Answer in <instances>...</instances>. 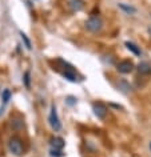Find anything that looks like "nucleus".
Instances as JSON below:
<instances>
[{
    "instance_id": "10",
    "label": "nucleus",
    "mask_w": 151,
    "mask_h": 157,
    "mask_svg": "<svg viewBox=\"0 0 151 157\" xmlns=\"http://www.w3.org/2000/svg\"><path fill=\"white\" fill-rule=\"evenodd\" d=\"M63 77L67 78L68 81H71V83H76L78 80V76H76V72H75V69H70V71H63L62 72Z\"/></svg>"
},
{
    "instance_id": "17",
    "label": "nucleus",
    "mask_w": 151,
    "mask_h": 157,
    "mask_svg": "<svg viewBox=\"0 0 151 157\" xmlns=\"http://www.w3.org/2000/svg\"><path fill=\"white\" fill-rule=\"evenodd\" d=\"M50 153H51V156H52V157H63V156H64L62 151H56V149H51Z\"/></svg>"
},
{
    "instance_id": "12",
    "label": "nucleus",
    "mask_w": 151,
    "mask_h": 157,
    "mask_svg": "<svg viewBox=\"0 0 151 157\" xmlns=\"http://www.w3.org/2000/svg\"><path fill=\"white\" fill-rule=\"evenodd\" d=\"M118 6H119V8L124 11L127 15H134L135 12H137V8H135V7H133V6H127V4H123V3H119Z\"/></svg>"
},
{
    "instance_id": "11",
    "label": "nucleus",
    "mask_w": 151,
    "mask_h": 157,
    "mask_svg": "<svg viewBox=\"0 0 151 157\" xmlns=\"http://www.w3.org/2000/svg\"><path fill=\"white\" fill-rule=\"evenodd\" d=\"M124 45H126V48L129 49V51H131L134 55H137V56H141L142 55V51H141V48L137 45V44H134V43H131V41H126L124 43Z\"/></svg>"
},
{
    "instance_id": "7",
    "label": "nucleus",
    "mask_w": 151,
    "mask_h": 157,
    "mask_svg": "<svg viewBox=\"0 0 151 157\" xmlns=\"http://www.w3.org/2000/svg\"><path fill=\"white\" fill-rule=\"evenodd\" d=\"M68 7L72 12H78V11L83 10L84 2L83 0H68Z\"/></svg>"
},
{
    "instance_id": "8",
    "label": "nucleus",
    "mask_w": 151,
    "mask_h": 157,
    "mask_svg": "<svg viewBox=\"0 0 151 157\" xmlns=\"http://www.w3.org/2000/svg\"><path fill=\"white\" fill-rule=\"evenodd\" d=\"M116 87H118L119 91H120L122 93H124V95H129V93L131 92V89H133L131 88V85H130V83L129 81H126V80H119Z\"/></svg>"
},
{
    "instance_id": "15",
    "label": "nucleus",
    "mask_w": 151,
    "mask_h": 157,
    "mask_svg": "<svg viewBox=\"0 0 151 157\" xmlns=\"http://www.w3.org/2000/svg\"><path fill=\"white\" fill-rule=\"evenodd\" d=\"M20 36H22V40L24 41V44H26V48L28 49V51L32 49V47H31V41H30V39L27 37V35L23 33V32H20Z\"/></svg>"
},
{
    "instance_id": "13",
    "label": "nucleus",
    "mask_w": 151,
    "mask_h": 157,
    "mask_svg": "<svg viewBox=\"0 0 151 157\" xmlns=\"http://www.w3.org/2000/svg\"><path fill=\"white\" fill-rule=\"evenodd\" d=\"M11 97H12V93H11L10 89H4V91L2 92V100H3V104H8V101L11 100Z\"/></svg>"
},
{
    "instance_id": "5",
    "label": "nucleus",
    "mask_w": 151,
    "mask_h": 157,
    "mask_svg": "<svg viewBox=\"0 0 151 157\" xmlns=\"http://www.w3.org/2000/svg\"><path fill=\"white\" fill-rule=\"evenodd\" d=\"M135 65L131 60H122L116 64V71L119 73H123V75H127V73H131L134 71Z\"/></svg>"
},
{
    "instance_id": "14",
    "label": "nucleus",
    "mask_w": 151,
    "mask_h": 157,
    "mask_svg": "<svg viewBox=\"0 0 151 157\" xmlns=\"http://www.w3.org/2000/svg\"><path fill=\"white\" fill-rule=\"evenodd\" d=\"M23 120H20V119H12L11 120V127H12L14 129H22L23 128Z\"/></svg>"
},
{
    "instance_id": "3",
    "label": "nucleus",
    "mask_w": 151,
    "mask_h": 157,
    "mask_svg": "<svg viewBox=\"0 0 151 157\" xmlns=\"http://www.w3.org/2000/svg\"><path fill=\"white\" fill-rule=\"evenodd\" d=\"M48 123H50L51 128H52L55 132H58V131H60V129H62V123H60V119H59V116H58L55 104L51 105V111H50V116H48Z\"/></svg>"
},
{
    "instance_id": "18",
    "label": "nucleus",
    "mask_w": 151,
    "mask_h": 157,
    "mask_svg": "<svg viewBox=\"0 0 151 157\" xmlns=\"http://www.w3.org/2000/svg\"><path fill=\"white\" fill-rule=\"evenodd\" d=\"M66 103L68 104V105H75V104H76V99H75L74 96H68L66 99Z\"/></svg>"
},
{
    "instance_id": "9",
    "label": "nucleus",
    "mask_w": 151,
    "mask_h": 157,
    "mask_svg": "<svg viewBox=\"0 0 151 157\" xmlns=\"http://www.w3.org/2000/svg\"><path fill=\"white\" fill-rule=\"evenodd\" d=\"M137 69H138V72L141 75H150L151 73V64L150 63H147V61H142V63H139L138 64Z\"/></svg>"
},
{
    "instance_id": "20",
    "label": "nucleus",
    "mask_w": 151,
    "mask_h": 157,
    "mask_svg": "<svg viewBox=\"0 0 151 157\" xmlns=\"http://www.w3.org/2000/svg\"><path fill=\"white\" fill-rule=\"evenodd\" d=\"M150 149H151V143H150Z\"/></svg>"
},
{
    "instance_id": "2",
    "label": "nucleus",
    "mask_w": 151,
    "mask_h": 157,
    "mask_svg": "<svg viewBox=\"0 0 151 157\" xmlns=\"http://www.w3.org/2000/svg\"><path fill=\"white\" fill-rule=\"evenodd\" d=\"M84 25H86L87 31H90V32H92V33H98V32H100L103 28V21L99 16H91L86 20Z\"/></svg>"
},
{
    "instance_id": "16",
    "label": "nucleus",
    "mask_w": 151,
    "mask_h": 157,
    "mask_svg": "<svg viewBox=\"0 0 151 157\" xmlns=\"http://www.w3.org/2000/svg\"><path fill=\"white\" fill-rule=\"evenodd\" d=\"M30 83H31V75L28 71H27V72H24V84L27 88H30Z\"/></svg>"
},
{
    "instance_id": "19",
    "label": "nucleus",
    "mask_w": 151,
    "mask_h": 157,
    "mask_svg": "<svg viewBox=\"0 0 151 157\" xmlns=\"http://www.w3.org/2000/svg\"><path fill=\"white\" fill-rule=\"evenodd\" d=\"M149 31H150V33H151V28H150V29H149Z\"/></svg>"
},
{
    "instance_id": "6",
    "label": "nucleus",
    "mask_w": 151,
    "mask_h": 157,
    "mask_svg": "<svg viewBox=\"0 0 151 157\" xmlns=\"http://www.w3.org/2000/svg\"><path fill=\"white\" fill-rule=\"evenodd\" d=\"M50 145H51V149H56V151H62L63 148H64V140L62 139V137H52V139L50 140Z\"/></svg>"
},
{
    "instance_id": "1",
    "label": "nucleus",
    "mask_w": 151,
    "mask_h": 157,
    "mask_svg": "<svg viewBox=\"0 0 151 157\" xmlns=\"http://www.w3.org/2000/svg\"><path fill=\"white\" fill-rule=\"evenodd\" d=\"M8 149L10 152L12 153L14 156L20 157L24 155V144H23V140L19 136H12L10 137L8 140Z\"/></svg>"
},
{
    "instance_id": "4",
    "label": "nucleus",
    "mask_w": 151,
    "mask_h": 157,
    "mask_svg": "<svg viewBox=\"0 0 151 157\" xmlns=\"http://www.w3.org/2000/svg\"><path fill=\"white\" fill-rule=\"evenodd\" d=\"M92 111H94V115L96 116L98 119L103 120V119H106L108 108H107L103 103H100V101H96V103H92Z\"/></svg>"
}]
</instances>
